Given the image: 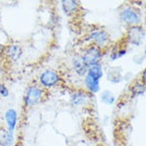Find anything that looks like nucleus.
I'll use <instances>...</instances> for the list:
<instances>
[{
    "instance_id": "obj_2",
    "label": "nucleus",
    "mask_w": 146,
    "mask_h": 146,
    "mask_svg": "<svg viewBox=\"0 0 146 146\" xmlns=\"http://www.w3.org/2000/svg\"><path fill=\"white\" fill-rule=\"evenodd\" d=\"M44 95L46 90L42 87H40L39 85H30L23 95V105L26 108H32L38 105L40 102H42Z\"/></svg>"
},
{
    "instance_id": "obj_8",
    "label": "nucleus",
    "mask_w": 146,
    "mask_h": 146,
    "mask_svg": "<svg viewBox=\"0 0 146 146\" xmlns=\"http://www.w3.org/2000/svg\"><path fill=\"white\" fill-rule=\"evenodd\" d=\"M62 10L68 17L76 16L82 10L80 3L75 0H64L62 1Z\"/></svg>"
},
{
    "instance_id": "obj_9",
    "label": "nucleus",
    "mask_w": 146,
    "mask_h": 146,
    "mask_svg": "<svg viewBox=\"0 0 146 146\" xmlns=\"http://www.w3.org/2000/svg\"><path fill=\"white\" fill-rule=\"evenodd\" d=\"M4 120H5V124H7V129L10 132L14 133L16 126H17V122H18V113L14 108H9L4 113Z\"/></svg>"
},
{
    "instance_id": "obj_12",
    "label": "nucleus",
    "mask_w": 146,
    "mask_h": 146,
    "mask_svg": "<svg viewBox=\"0 0 146 146\" xmlns=\"http://www.w3.org/2000/svg\"><path fill=\"white\" fill-rule=\"evenodd\" d=\"M145 84H143L142 82H140L139 78L138 80H133L131 83V85L129 86V94L131 98H138V96H141V95L145 94Z\"/></svg>"
},
{
    "instance_id": "obj_4",
    "label": "nucleus",
    "mask_w": 146,
    "mask_h": 146,
    "mask_svg": "<svg viewBox=\"0 0 146 146\" xmlns=\"http://www.w3.org/2000/svg\"><path fill=\"white\" fill-rule=\"evenodd\" d=\"M85 40L88 41L90 44H94L106 51V49L110 44V34L104 29L93 30L86 35Z\"/></svg>"
},
{
    "instance_id": "obj_17",
    "label": "nucleus",
    "mask_w": 146,
    "mask_h": 146,
    "mask_svg": "<svg viewBox=\"0 0 146 146\" xmlns=\"http://www.w3.org/2000/svg\"><path fill=\"white\" fill-rule=\"evenodd\" d=\"M101 102L105 105H113L115 103V95L110 90H104L101 93Z\"/></svg>"
},
{
    "instance_id": "obj_14",
    "label": "nucleus",
    "mask_w": 146,
    "mask_h": 146,
    "mask_svg": "<svg viewBox=\"0 0 146 146\" xmlns=\"http://www.w3.org/2000/svg\"><path fill=\"white\" fill-rule=\"evenodd\" d=\"M84 85L86 87V91H88L91 94H94V93H98L101 90V85H100V82L95 80H92L91 77L85 75L84 76Z\"/></svg>"
},
{
    "instance_id": "obj_15",
    "label": "nucleus",
    "mask_w": 146,
    "mask_h": 146,
    "mask_svg": "<svg viewBox=\"0 0 146 146\" xmlns=\"http://www.w3.org/2000/svg\"><path fill=\"white\" fill-rule=\"evenodd\" d=\"M14 143V133L10 132L7 129L0 130V146H13Z\"/></svg>"
},
{
    "instance_id": "obj_1",
    "label": "nucleus",
    "mask_w": 146,
    "mask_h": 146,
    "mask_svg": "<svg viewBox=\"0 0 146 146\" xmlns=\"http://www.w3.org/2000/svg\"><path fill=\"white\" fill-rule=\"evenodd\" d=\"M119 19L129 27L139 26L142 21V12L133 5L125 4L119 12Z\"/></svg>"
},
{
    "instance_id": "obj_10",
    "label": "nucleus",
    "mask_w": 146,
    "mask_h": 146,
    "mask_svg": "<svg viewBox=\"0 0 146 146\" xmlns=\"http://www.w3.org/2000/svg\"><path fill=\"white\" fill-rule=\"evenodd\" d=\"M22 53H23V50H22V48L20 44H12L7 46L4 55H5L11 62H16L20 59V57L22 56Z\"/></svg>"
},
{
    "instance_id": "obj_5",
    "label": "nucleus",
    "mask_w": 146,
    "mask_h": 146,
    "mask_svg": "<svg viewBox=\"0 0 146 146\" xmlns=\"http://www.w3.org/2000/svg\"><path fill=\"white\" fill-rule=\"evenodd\" d=\"M62 82V76L57 71L52 69L44 70V72L40 73L38 76V83L39 86L42 87L44 90L51 89V88L57 86Z\"/></svg>"
},
{
    "instance_id": "obj_3",
    "label": "nucleus",
    "mask_w": 146,
    "mask_h": 146,
    "mask_svg": "<svg viewBox=\"0 0 146 146\" xmlns=\"http://www.w3.org/2000/svg\"><path fill=\"white\" fill-rule=\"evenodd\" d=\"M105 55V50L96 47L94 44H88L84 48V50L80 53V57L83 62L86 64L87 67H90L92 65L101 64L103 57Z\"/></svg>"
},
{
    "instance_id": "obj_19",
    "label": "nucleus",
    "mask_w": 146,
    "mask_h": 146,
    "mask_svg": "<svg viewBox=\"0 0 146 146\" xmlns=\"http://www.w3.org/2000/svg\"><path fill=\"white\" fill-rule=\"evenodd\" d=\"M5 48H7V46H4L3 44L0 42V57H2L5 53Z\"/></svg>"
},
{
    "instance_id": "obj_16",
    "label": "nucleus",
    "mask_w": 146,
    "mask_h": 146,
    "mask_svg": "<svg viewBox=\"0 0 146 146\" xmlns=\"http://www.w3.org/2000/svg\"><path fill=\"white\" fill-rule=\"evenodd\" d=\"M107 80L108 82L112 83V84H117L120 83L121 80H123V75H122V72H121V69L119 68L117 69V67H112L108 70L107 72Z\"/></svg>"
},
{
    "instance_id": "obj_7",
    "label": "nucleus",
    "mask_w": 146,
    "mask_h": 146,
    "mask_svg": "<svg viewBox=\"0 0 146 146\" xmlns=\"http://www.w3.org/2000/svg\"><path fill=\"white\" fill-rule=\"evenodd\" d=\"M91 93H89L86 90L83 89H77L70 95V104L73 107H82L85 106L90 99Z\"/></svg>"
},
{
    "instance_id": "obj_20",
    "label": "nucleus",
    "mask_w": 146,
    "mask_h": 146,
    "mask_svg": "<svg viewBox=\"0 0 146 146\" xmlns=\"http://www.w3.org/2000/svg\"><path fill=\"white\" fill-rule=\"evenodd\" d=\"M99 146H106V145H99Z\"/></svg>"
},
{
    "instance_id": "obj_18",
    "label": "nucleus",
    "mask_w": 146,
    "mask_h": 146,
    "mask_svg": "<svg viewBox=\"0 0 146 146\" xmlns=\"http://www.w3.org/2000/svg\"><path fill=\"white\" fill-rule=\"evenodd\" d=\"M0 95L2 98H7L10 95V91H9V88L3 84V83H0Z\"/></svg>"
},
{
    "instance_id": "obj_13",
    "label": "nucleus",
    "mask_w": 146,
    "mask_h": 146,
    "mask_svg": "<svg viewBox=\"0 0 146 146\" xmlns=\"http://www.w3.org/2000/svg\"><path fill=\"white\" fill-rule=\"evenodd\" d=\"M86 75L91 77L92 80L101 82V80L104 76V70H103L102 64H96V65H92V66L88 67L87 74Z\"/></svg>"
},
{
    "instance_id": "obj_11",
    "label": "nucleus",
    "mask_w": 146,
    "mask_h": 146,
    "mask_svg": "<svg viewBox=\"0 0 146 146\" xmlns=\"http://www.w3.org/2000/svg\"><path fill=\"white\" fill-rule=\"evenodd\" d=\"M71 64H72V68L74 70V72L76 73L78 76H85L87 74L88 67L83 62V59L80 57V54L74 55L72 60H71Z\"/></svg>"
},
{
    "instance_id": "obj_6",
    "label": "nucleus",
    "mask_w": 146,
    "mask_h": 146,
    "mask_svg": "<svg viewBox=\"0 0 146 146\" xmlns=\"http://www.w3.org/2000/svg\"><path fill=\"white\" fill-rule=\"evenodd\" d=\"M126 44H132L135 47H139L143 44L145 39V29L141 25L139 26L129 27L125 33L124 37Z\"/></svg>"
}]
</instances>
